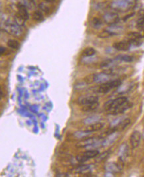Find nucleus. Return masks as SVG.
<instances>
[{"label":"nucleus","instance_id":"nucleus-1","mask_svg":"<svg viewBox=\"0 0 144 177\" xmlns=\"http://www.w3.org/2000/svg\"><path fill=\"white\" fill-rule=\"evenodd\" d=\"M4 30L14 37H20L23 34L21 26L15 23L14 19H8L4 23Z\"/></svg>","mask_w":144,"mask_h":177},{"label":"nucleus","instance_id":"nucleus-2","mask_svg":"<svg viewBox=\"0 0 144 177\" xmlns=\"http://www.w3.org/2000/svg\"><path fill=\"white\" fill-rule=\"evenodd\" d=\"M121 85V81L119 79L110 80L107 82L102 84L98 88V92L101 94H106L110 92L112 90L118 88Z\"/></svg>","mask_w":144,"mask_h":177},{"label":"nucleus","instance_id":"nucleus-3","mask_svg":"<svg viewBox=\"0 0 144 177\" xmlns=\"http://www.w3.org/2000/svg\"><path fill=\"white\" fill-rule=\"evenodd\" d=\"M132 5L126 0H114L111 2L110 8L114 11L126 12L129 11Z\"/></svg>","mask_w":144,"mask_h":177},{"label":"nucleus","instance_id":"nucleus-4","mask_svg":"<svg viewBox=\"0 0 144 177\" xmlns=\"http://www.w3.org/2000/svg\"><path fill=\"white\" fill-rule=\"evenodd\" d=\"M102 141L96 137H87L86 139L80 141L76 144V147L78 148H89L93 149L94 147H97L99 145H102Z\"/></svg>","mask_w":144,"mask_h":177},{"label":"nucleus","instance_id":"nucleus-5","mask_svg":"<svg viewBox=\"0 0 144 177\" xmlns=\"http://www.w3.org/2000/svg\"><path fill=\"white\" fill-rule=\"evenodd\" d=\"M127 102H128V99H127L126 97H124V96L119 97L116 99H113V100H110L107 102L104 105V109L105 111L110 112L112 110H113V109L119 107L121 105L126 103Z\"/></svg>","mask_w":144,"mask_h":177},{"label":"nucleus","instance_id":"nucleus-6","mask_svg":"<svg viewBox=\"0 0 144 177\" xmlns=\"http://www.w3.org/2000/svg\"><path fill=\"white\" fill-rule=\"evenodd\" d=\"M100 154L98 150L97 149H88L85 152H83L76 155V159L79 163H84L88 160L95 158Z\"/></svg>","mask_w":144,"mask_h":177},{"label":"nucleus","instance_id":"nucleus-7","mask_svg":"<svg viewBox=\"0 0 144 177\" xmlns=\"http://www.w3.org/2000/svg\"><path fill=\"white\" fill-rule=\"evenodd\" d=\"M112 69H106V71L103 72H100L98 74H96L94 75V82L96 83L103 84L111 80V78L112 76Z\"/></svg>","mask_w":144,"mask_h":177},{"label":"nucleus","instance_id":"nucleus-8","mask_svg":"<svg viewBox=\"0 0 144 177\" xmlns=\"http://www.w3.org/2000/svg\"><path fill=\"white\" fill-rule=\"evenodd\" d=\"M103 20L106 23L110 25L117 24L120 20V17L117 13L114 11L106 12L103 15Z\"/></svg>","mask_w":144,"mask_h":177},{"label":"nucleus","instance_id":"nucleus-9","mask_svg":"<svg viewBox=\"0 0 144 177\" xmlns=\"http://www.w3.org/2000/svg\"><path fill=\"white\" fill-rule=\"evenodd\" d=\"M141 139H142V134L139 131H134L131 135L130 143L133 149L138 147L140 144Z\"/></svg>","mask_w":144,"mask_h":177},{"label":"nucleus","instance_id":"nucleus-10","mask_svg":"<svg viewBox=\"0 0 144 177\" xmlns=\"http://www.w3.org/2000/svg\"><path fill=\"white\" fill-rule=\"evenodd\" d=\"M132 45L129 41L116 42L113 44L114 49L119 51H127L130 49Z\"/></svg>","mask_w":144,"mask_h":177},{"label":"nucleus","instance_id":"nucleus-11","mask_svg":"<svg viewBox=\"0 0 144 177\" xmlns=\"http://www.w3.org/2000/svg\"><path fill=\"white\" fill-rule=\"evenodd\" d=\"M79 104L81 105H86L89 104H92L94 103L98 102V98L95 96H84L79 99Z\"/></svg>","mask_w":144,"mask_h":177},{"label":"nucleus","instance_id":"nucleus-12","mask_svg":"<svg viewBox=\"0 0 144 177\" xmlns=\"http://www.w3.org/2000/svg\"><path fill=\"white\" fill-rule=\"evenodd\" d=\"M131 123V120L128 118L123 119L116 126L114 127H110V130H112L114 132H120L124 130Z\"/></svg>","mask_w":144,"mask_h":177},{"label":"nucleus","instance_id":"nucleus-13","mask_svg":"<svg viewBox=\"0 0 144 177\" xmlns=\"http://www.w3.org/2000/svg\"><path fill=\"white\" fill-rule=\"evenodd\" d=\"M132 107V104L129 102H127L126 103H125V104L121 105L120 106H119V107H118L117 108L114 109H113V110L110 111V114L111 115H114L122 114L125 111H126L127 109H128Z\"/></svg>","mask_w":144,"mask_h":177},{"label":"nucleus","instance_id":"nucleus-14","mask_svg":"<svg viewBox=\"0 0 144 177\" xmlns=\"http://www.w3.org/2000/svg\"><path fill=\"white\" fill-rule=\"evenodd\" d=\"M118 137V132H114V133L110 134L109 136L106 137L102 141V147H108L112 144L117 139Z\"/></svg>","mask_w":144,"mask_h":177},{"label":"nucleus","instance_id":"nucleus-15","mask_svg":"<svg viewBox=\"0 0 144 177\" xmlns=\"http://www.w3.org/2000/svg\"><path fill=\"white\" fill-rule=\"evenodd\" d=\"M103 127H104V124L98 121L92 124H90L86 128L85 130L88 132H90V133H92V132H95V131H98L99 130H100Z\"/></svg>","mask_w":144,"mask_h":177},{"label":"nucleus","instance_id":"nucleus-16","mask_svg":"<svg viewBox=\"0 0 144 177\" xmlns=\"http://www.w3.org/2000/svg\"><path fill=\"white\" fill-rule=\"evenodd\" d=\"M106 171L108 172L116 173L120 171L121 170V167L117 163H108V165L106 166Z\"/></svg>","mask_w":144,"mask_h":177},{"label":"nucleus","instance_id":"nucleus-17","mask_svg":"<svg viewBox=\"0 0 144 177\" xmlns=\"http://www.w3.org/2000/svg\"><path fill=\"white\" fill-rule=\"evenodd\" d=\"M118 62L116 59H107L104 60L100 64V66L103 69H111L113 66H116V64Z\"/></svg>","mask_w":144,"mask_h":177},{"label":"nucleus","instance_id":"nucleus-18","mask_svg":"<svg viewBox=\"0 0 144 177\" xmlns=\"http://www.w3.org/2000/svg\"><path fill=\"white\" fill-rule=\"evenodd\" d=\"M17 7L19 14H20V15L25 19V21L27 20L29 17V13L27 10L26 7L21 4H18Z\"/></svg>","mask_w":144,"mask_h":177},{"label":"nucleus","instance_id":"nucleus-19","mask_svg":"<svg viewBox=\"0 0 144 177\" xmlns=\"http://www.w3.org/2000/svg\"><path fill=\"white\" fill-rule=\"evenodd\" d=\"M111 154V151L108 150L106 151L101 154H99L98 155L97 157V159H96V162L97 163H100L103 161L105 159H106Z\"/></svg>","mask_w":144,"mask_h":177},{"label":"nucleus","instance_id":"nucleus-20","mask_svg":"<svg viewBox=\"0 0 144 177\" xmlns=\"http://www.w3.org/2000/svg\"><path fill=\"white\" fill-rule=\"evenodd\" d=\"M95 54L96 50L92 47H86L82 53V56L84 57H91L92 56H94Z\"/></svg>","mask_w":144,"mask_h":177},{"label":"nucleus","instance_id":"nucleus-21","mask_svg":"<svg viewBox=\"0 0 144 177\" xmlns=\"http://www.w3.org/2000/svg\"><path fill=\"white\" fill-rule=\"evenodd\" d=\"M127 37L129 38V41H139L140 38L143 37V35L138 32H131L127 35Z\"/></svg>","mask_w":144,"mask_h":177},{"label":"nucleus","instance_id":"nucleus-22","mask_svg":"<svg viewBox=\"0 0 144 177\" xmlns=\"http://www.w3.org/2000/svg\"><path fill=\"white\" fill-rule=\"evenodd\" d=\"M92 133L88 132L87 131H76L74 133V136L77 138V139H84V138H87L89 137L90 135Z\"/></svg>","mask_w":144,"mask_h":177},{"label":"nucleus","instance_id":"nucleus-23","mask_svg":"<svg viewBox=\"0 0 144 177\" xmlns=\"http://www.w3.org/2000/svg\"><path fill=\"white\" fill-rule=\"evenodd\" d=\"M99 105V103L97 102L94 103V104H89V105H83V107L82 108V110L84 112H89V111H92L95 110L96 109H97Z\"/></svg>","mask_w":144,"mask_h":177},{"label":"nucleus","instance_id":"nucleus-24","mask_svg":"<svg viewBox=\"0 0 144 177\" xmlns=\"http://www.w3.org/2000/svg\"><path fill=\"white\" fill-rule=\"evenodd\" d=\"M91 169L90 165H83L78 166L77 168L75 169V171L80 174H85L86 172H88L90 171Z\"/></svg>","mask_w":144,"mask_h":177},{"label":"nucleus","instance_id":"nucleus-25","mask_svg":"<svg viewBox=\"0 0 144 177\" xmlns=\"http://www.w3.org/2000/svg\"><path fill=\"white\" fill-rule=\"evenodd\" d=\"M127 151H128V147H127V145L124 144L120 147V153H119L120 160H124L125 157H126L127 156Z\"/></svg>","mask_w":144,"mask_h":177},{"label":"nucleus","instance_id":"nucleus-26","mask_svg":"<svg viewBox=\"0 0 144 177\" xmlns=\"http://www.w3.org/2000/svg\"><path fill=\"white\" fill-rule=\"evenodd\" d=\"M118 61H124V62L126 63H130L132 62L133 60V57L129 56V55H126V54H121V55H118L115 58Z\"/></svg>","mask_w":144,"mask_h":177},{"label":"nucleus","instance_id":"nucleus-27","mask_svg":"<svg viewBox=\"0 0 144 177\" xmlns=\"http://www.w3.org/2000/svg\"><path fill=\"white\" fill-rule=\"evenodd\" d=\"M33 19L35 21L41 22L44 20V16L43 13L40 11H35L33 14Z\"/></svg>","mask_w":144,"mask_h":177},{"label":"nucleus","instance_id":"nucleus-28","mask_svg":"<svg viewBox=\"0 0 144 177\" xmlns=\"http://www.w3.org/2000/svg\"><path fill=\"white\" fill-rule=\"evenodd\" d=\"M7 45L8 47L11 48V49H17L20 47V43L17 40L9 39L7 43Z\"/></svg>","mask_w":144,"mask_h":177},{"label":"nucleus","instance_id":"nucleus-29","mask_svg":"<svg viewBox=\"0 0 144 177\" xmlns=\"http://www.w3.org/2000/svg\"><path fill=\"white\" fill-rule=\"evenodd\" d=\"M100 120V117L99 116H91V117H88L84 120V123L85 124H92L94 123H96V122L99 121V120Z\"/></svg>","mask_w":144,"mask_h":177},{"label":"nucleus","instance_id":"nucleus-30","mask_svg":"<svg viewBox=\"0 0 144 177\" xmlns=\"http://www.w3.org/2000/svg\"><path fill=\"white\" fill-rule=\"evenodd\" d=\"M14 21H15V23L18 24L19 25H20V26H22V25H23L24 23H25V19L21 17V16L20 15V14H19V13H16L15 15L14 16Z\"/></svg>","mask_w":144,"mask_h":177},{"label":"nucleus","instance_id":"nucleus-31","mask_svg":"<svg viewBox=\"0 0 144 177\" xmlns=\"http://www.w3.org/2000/svg\"><path fill=\"white\" fill-rule=\"evenodd\" d=\"M136 27L140 30L144 31V15H142L141 17L137 19L136 23Z\"/></svg>","mask_w":144,"mask_h":177},{"label":"nucleus","instance_id":"nucleus-32","mask_svg":"<svg viewBox=\"0 0 144 177\" xmlns=\"http://www.w3.org/2000/svg\"><path fill=\"white\" fill-rule=\"evenodd\" d=\"M112 36H114L113 33L110 32L108 29H106L103 31H102L101 33L98 35V37L99 38H108Z\"/></svg>","mask_w":144,"mask_h":177},{"label":"nucleus","instance_id":"nucleus-33","mask_svg":"<svg viewBox=\"0 0 144 177\" xmlns=\"http://www.w3.org/2000/svg\"><path fill=\"white\" fill-rule=\"evenodd\" d=\"M92 24L93 27L96 29H98L99 27H100V26L102 24V21L100 20V19H98L97 17H95L92 21Z\"/></svg>","mask_w":144,"mask_h":177},{"label":"nucleus","instance_id":"nucleus-34","mask_svg":"<svg viewBox=\"0 0 144 177\" xmlns=\"http://www.w3.org/2000/svg\"><path fill=\"white\" fill-rule=\"evenodd\" d=\"M39 8L41 10L44 11V13H46V14H49L51 11L50 8L49 7V6L46 5L45 4H44V3H41V4H39Z\"/></svg>","mask_w":144,"mask_h":177},{"label":"nucleus","instance_id":"nucleus-35","mask_svg":"<svg viewBox=\"0 0 144 177\" xmlns=\"http://www.w3.org/2000/svg\"><path fill=\"white\" fill-rule=\"evenodd\" d=\"M6 51H7L6 48H5L4 47H1V49H0V53H1V55L4 54L6 52Z\"/></svg>","mask_w":144,"mask_h":177},{"label":"nucleus","instance_id":"nucleus-36","mask_svg":"<svg viewBox=\"0 0 144 177\" xmlns=\"http://www.w3.org/2000/svg\"><path fill=\"white\" fill-rule=\"evenodd\" d=\"M126 1L130 3V4L133 5V4H135V3L137 2V0H126Z\"/></svg>","mask_w":144,"mask_h":177},{"label":"nucleus","instance_id":"nucleus-37","mask_svg":"<svg viewBox=\"0 0 144 177\" xmlns=\"http://www.w3.org/2000/svg\"><path fill=\"white\" fill-rule=\"evenodd\" d=\"M47 3H53L55 2V0H44Z\"/></svg>","mask_w":144,"mask_h":177},{"label":"nucleus","instance_id":"nucleus-38","mask_svg":"<svg viewBox=\"0 0 144 177\" xmlns=\"http://www.w3.org/2000/svg\"><path fill=\"white\" fill-rule=\"evenodd\" d=\"M142 137H143V139H144V129H143V133H142Z\"/></svg>","mask_w":144,"mask_h":177}]
</instances>
